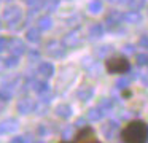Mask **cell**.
I'll use <instances>...</instances> for the list:
<instances>
[{"label": "cell", "mask_w": 148, "mask_h": 143, "mask_svg": "<svg viewBox=\"0 0 148 143\" xmlns=\"http://www.w3.org/2000/svg\"><path fill=\"white\" fill-rule=\"evenodd\" d=\"M123 143H148V124L142 119H132L119 130Z\"/></svg>", "instance_id": "obj_1"}, {"label": "cell", "mask_w": 148, "mask_h": 143, "mask_svg": "<svg viewBox=\"0 0 148 143\" xmlns=\"http://www.w3.org/2000/svg\"><path fill=\"white\" fill-rule=\"evenodd\" d=\"M105 65V72L108 75H124L131 70V62L126 56L121 54H115V56H110L105 59L103 62Z\"/></svg>", "instance_id": "obj_2"}, {"label": "cell", "mask_w": 148, "mask_h": 143, "mask_svg": "<svg viewBox=\"0 0 148 143\" xmlns=\"http://www.w3.org/2000/svg\"><path fill=\"white\" fill-rule=\"evenodd\" d=\"M73 142L75 143H100L97 132L92 126H83L77 129L73 133Z\"/></svg>", "instance_id": "obj_3"}, {"label": "cell", "mask_w": 148, "mask_h": 143, "mask_svg": "<svg viewBox=\"0 0 148 143\" xmlns=\"http://www.w3.org/2000/svg\"><path fill=\"white\" fill-rule=\"evenodd\" d=\"M7 11H8V13H5V16H8V18H13V16L19 14V11H18V8H8Z\"/></svg>", "instance_id": "obj_4"}, {"label": "cell", "mask_w": 148, "mask_h": 143, "mask_svg": "<svg viewBox=\"0 0 148 143\" xmlns=\"http://www.w3.org/2000/svg\"><path fill=\"white\" fill-rule=\"evenodd\" d=\"M40 22H42L43 27H49V24H51V19H49V18H45V19H42Z\"/></svg>", "instance_id": "obj_5"}, {"label": "cell", "mask_w": 148, "mask_h": 143, "mask_svg": "<svg viewBox=\"0 0 148 143\" xmlns=\"http://www.w3.org/2000/svg\"><path fill=\"white\" fill-rule=\"evenodd\" d=\"M131 94H132V92H131V89H126V91H123V92H121V95H123V97H126V99H129V97H131Z\"/></svg>", "instance_id": "obj_6"}, {"label": "cell", "mask_w": 148, "mask_h": 143, "mask_svg": "<svg viewBox=\"0 0 148 143\" xmlns=\"http://www.w3.org/2000/svg\"><path fill=\"white\" fill-rule=\"evenodd\" d=\"M29 38H30V40H32V38L35 40V38H37V32H29Z\"/></svg>", "instance_id": "obj_7"}, {"label": "cell", "mask_w": 148, "mask_h": 143, "mask_svg": "<svg viewBox=\"0 0 148 143\" xmlns=\"http://www.w3.org/2000/svg\"><path fill=\"white\" fill-rule=\"evenodd\" d=\"M3 44H5V40L3 38H0V51H2V46H3Z\"/></svg>", "instance_id": "obj_8"}, {"label": "cell", "mask_w": 148, "mask_h": 143, "mask_svg": "<svg viewBox=\"0 0 148 143\" xmlns=\"http://www.w3.org/2000/svg\"><path fill=\"white\" fill-rule=\"evenodd\" d=\"M58 143H75L73 140H72V142H67V140H61V142H58Z\"/></svg>", "instance_id": "obj_9"}, {"label": "cell", "mask_w": 148, "mask_h": 143, "mask_svg": "<svg viewBox=\"0 0 148 143\" xmlns=\"http://www.w3.org/2000/svg\"><path fill=\"white\" fill-rule=\"evenodd\" d=\"M14 143H21V142H19V140H16V142H14Z\"/></svg>", "instance_id": "obj_10"}]
</instances>
